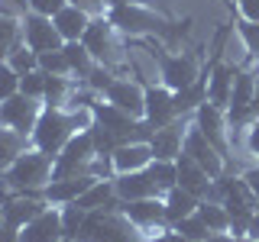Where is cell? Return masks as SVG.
Returning <instances> with one entry per match:
<instances>
[{
  "mask_svg": "<svg viewBox=\"0 0 259 242\" xmlns=\"http://www.w3.org/2000/svg\"><path fill=\"white\" fill-rule=\"evenodd\" d=\"M94 123L91 107H75V110H59V107H42L36 126H32L29 145H36L46 155H59L65 149V142L78 133V129H88Z\"/></svg>",
  "mask_w": 259,
  "mask_h": 242,
  "instance_id": "obj_1",
  "label": "cell"
},
{
  "mask_svg": "<svg viewBox=\"0 0 259 242\" xmlns=\"http://www.w3.org/2000/svg\"><path fill=\"white\" fill-rule=\"evenodd\" d=\"M52 171H55V158L46 155V152H39L36 145H29V149H23L20 155L13 158V165L0 174V184L10 194H36L52 181Z\"/></svg>",
  "mask_w": 259,
  "mask_h": 242,
  "instance_id": "obj_2",
  "label": "cell"
},
{
  "mask_svg": "<svg viewBox=\"0 0 259 242\" xmlns=\"http://www.w3.org/2000/svg\"><path fill=\"white\" fill-rule=\"evenodd\" d=\"M81 42H84V48L94 55V62H97V65H104V68L117 71V75L130 65L126 39L120 36V29L113 26L107 16H94L91 26H88V32L81 36Z\"/></svg>",
  "mask_w": 259,
  "mask_h": 242,
  "instance_id": "obj_3",
  "label": "cell"
},
{
  "mask_svg": "<svg viewBox=\"0 0 259 242\" xmlns=\"http://www.w3.org/2000/svg\"><path fill=\"white\" fill-rule=\"evenodd\" d=\"M97 158V149H94V139L88 129H78L65 149L55 155V171L52 177H71V174H91V165Z\"/></svg>",
  "mask_w": 259,
  "mask_h": 242,
  "instance_id": "obj_4",
  "label": "cell"
},
{
  "mask_svg": "<svg viewBox=\"0 0 259 242\" xmlns=\"http://www.w3.org/2000/svg\"><path fill=\"white\" fill-rule=\"evenodd\" d=\"M194 126L201 129V136L214 145L217 152L227 158V161H233V149H230V123H227V113H224V107H217V103H210V100H204L198 110H194Z\"/></svg>",
  "mask_w": 259,
  "mask_h": 242,
  "instance_id": "obj_5",
  "label": "cell"
},
{
  "mask_svg": "<svg viewBox=\"0 0 259 242\" xmlns=\"http://www.w3.org/2000/svg\"><path fill=\"white\" fill-rule=\"evenodd\" d=\"M46 103L42 100H36V97H26V94H13L10 100H4L0 103V126H7V129H13V133H20V136H32V126H36V119H39V113H42Z\"/></svg>",
  "mask_w": 259,
  "mask_h": 242,
  "instance_id": "obj_6",
  "label": "cell"
},
{
  "mask_svg": "<svg viewBox=\"0 0 259 242\" xmlns=\"http://www.w3.org/2000/svg\"><path fill=\"white\" fill-rule=\"evenodd\" d=\"M120 213L130 223H136L143 229V236H156L162 229H172L165 220V200L162 197H140V200H123Z\"/></svg>",
  "mask_w": 259,
  "mask_h": 242,
  "instance_id": "obj_7",
  "label": "cell"
},
{
  "mask_svg": "<svg viewBox=\"0 0 259 242\" xmlns=\"http://www.w3.org/2000/svg\"><path fill=\"white\" fill-rule=\"evenodd\" d=\"M107 103L120 107L123 113H130L133 119H143V110H146V87L140 78H126V75H117L113 84L101 94Z\"/></svg>",
  "mask_w": 259,
  "mask_h": 242,
  "instance_id": "obj_8",
  "label": "cell"
},
{
  "mask_svg": "<svg viewBox=\"0 0 259 242\" xmlns=\"http://www.w3.org/2000/svg\"><path fill=\"white\" fill-rule=\"evenodd\" d=\"M143 81V87H146V110H143V119L149 123L152 129H162V126H168L172 119H178V113H175V91H168L165 84H156V81Z\"/></svg>",
  "mask_w": 259,
  "mask_h": 242,
  "instance_id": "obj_9",
  "label": "cell"
},
{
  "mask_svg": "<svg viewBox=\"0 0 259 242\" xmlns=\"http://www.w3.org/2000/svg\"><path fill=\"white\" fill-rule=\"evenodd\" d=\"M20 32L23 42H26L32 52H52V48H62V36L55 29L52 16H39V13H20Z\"/></svg>",
  "mask_w": 259,
  "mask_h": 242,
  "instance_id": "obj_10",
  "label": "cell"
},
{
  "mask_svg": "<svg viewBox=\"0 0 259 242\" xmlns=\"http://www.w3.org/2000/svg\"><path fill=\"white\" fill-rule=\"evenodd\" d=\"M182 152H185V155H191L210 177H221L224 171H230V161H227L221 152H217L214 145H210L204 136H201V129L194 126V119H191L188 133H185V149H182Z\"/></svg>",
  "mask_w": 259,
  "mask_h": 242,
  "instance_id": "obj_11",
  "label": "cell"
},
{
  "mask_svg": "<svg viewBox=\"0 0 259 242\" xmlns=\"http://www.w3.org/2000/svg\"><path fill=\"white\" fill-rule=\"evenodd\" d=\"M97 181L94 174H71V177H52L42 191H36L39 200H46L49 207H65V204H75V200L84 194L91 184Z\"/></svg>",
  "mask_w": 259,
  "mask_h": 242,
  "instance_id": "obj_12",
  "label": "cell"
},
{
  "mask_svg": "<svg viewBox=\"0 0 259 242\" xmlns=\"http://www.w3.org/2000/svg\"><path fill=\"white\" fill-rule=\"evenodd\" d=\"M188 126H191V116H178L172 119L168 126H162L152 133V158H162V161H175L178 155H182V149H185V133H188Z\"/></svg>",
  "mask_w": 259,
  "mask_h": 242,
  "instance_id": "obj_13",
  "label": "cell"
},
{
  "mask_svg": "<svg viewBox=\"0 0 259 242\" xmlns=\"http://www.w3.org/2000/svg\"><path fill=\"white\" fill-rule=\"evenodd\" d=\"M49 204L46 200H39L36 194H10V197L0 204V213H4V223L10 226V229L20 232L23 226H26L32 216H39Z\"/></svg>",
  "mask_w": 259,
  "mask_h": 242,
  "instance_id": "obj_14",
  "label": "cell"
},
{
  "mask_svg": "<svg viewBox=\"0 0 259 242\" xmlns=\"http://www.w3.org/2000/svg\"><path fill=\"white\" fill-rule=\"evenodd\" d=\"M65 239L62 232V207H46L39 216L20 229V242H59Z\"/></svg>",
  "mask_w": 259,
  "mask_h": 242,
  "instance_id": "obj_15",
  "label": "cell"
},
{
  "mask_svg": "<svg viewBox=\"0 0 259 242\" xmlns=\"http://www.w3.org/2000/svg\"><path fill=\"white\" fill-rule=\"evenodd\" d=\"M175 171H178V188L191 191L194 197H201V200L210 194V184H214V177H210L191 155H185V152H182V155L175 158Z\"/></svg>",
  "mask_w": 259,
  "mask_h": 242,
  "instance_id": "obj_16",
  "label": "cell"
},
{
  "mask_svg": "<svg viewBox=\"0 0 259 242\" xmlns=\"http://www.w3.org/2000/svg\"><path fill=\"white\" fill-rule=\"evenodd\" d=\"M113 188H117V197L120 204L123 200H140V197H162L152 174L146 171H130V174H113Z\"/></svg>",
  "mask_w": 259,
  "mask_h": 242,
  "instance_id": "obj_17",
  "label": "cell"
},
{
  "mask_svg": "<svg viewBox=\"0 0 259 242\" xmlns=\"http://www.w3.org/2000/svg\"><path fill=\"white\" fill-rule=\"evenodd\" d=\"M152 161V145L149 142H123L117 152L110 155L113 174H130V171H143Z\"/></svg>",
  "mask_w": 259,
  "mask_h": 242,
  "instance_id": "obj_18",
  "label": "cell"
},
{
  "mask_svg": "<svg viewBox=\"0 0 259 242\" xmlns=\"http://www.w3.org/2000/svg\"><path fill=\"white\" fill-rule=\"evenodd\" d=\"M75 204L81 210H120V197H117V188H113V177H97Z\"/></svg>",
  "mask_w": 259,
  "mask_h": 242,
  "instance_id": "obj_19",
  "label": "cell"
},
{
  "mask_svg": "<svg viewBox=\"0 0 259 242\" xmlns=\"http://www.w3.org/2000/svg\"><path fill=\"white\" fill-rule=\"evenodd\" d=\"M81 81L71 78V75H49L46 78V94H42V103L46 107H59V110H68L71 100H75Z\"/></svg>",
  "mask_w": 259,
  "mask_h": 242,
  "instance_id": "obj_20",
  "label": "cell"
},
{
  "mask_svg": "<svg viewBox=\"0 0 259 242\" xmlns=\"http://www.w3.org/2000/svg\"><path fill=\"white\" fill-rule=\"evenodd\" d=\"M52 23H55V29H59L62 42H81V36L88 32V26H91V16L68 4L65 10H59L52 16Z\"/></svg>",
  "mask_w": 259,
  "mask_h": 242,
  "instance_id": "obj_21",
  "label": "cell"
},
{
  "mask_svg": "<svg viewBox=\"0 0 259 242\" xmlns=\"http://www.w3.org/2000/svg\"><path fill=\"white\" fill-rule=\"evenodd\" d=\"M162 200H165V220H168V226H175V223H182L185 216H191L194 210H198V204H201V197H194L191 191L178 188V184L168 194H162Z\"/></svg>",
  "mask_w": 259,
  "mask_h": 242,
  "instance_id": "obj_22",
  "label": "cell"
},
{
  "mask_svg": "<svg viewBox=\"0 0 259 242\" xmlns=\"http://www.w3.org/2000/svg\"><path fill=\"white\" fill-rule=\"evenodd\" d=\"M230 23H233V29H237V36L243 39V48H246V58H243V65H246V68H253V65L259 62V23L243 20V16L233 10V4H230Z\"/></svg>",
  "mask_w": 259,
  "mask_h": 242,
  "instance_id": "obj_23",
  "label": "cell"
},
{
  "mask_svg": "<svg viewBox=\"0 0 259 242\" xmlns=\"http://www.w3.org/2000/svg\"><path fill=\"white\" fill-rule=\"evenodd\" d=\"M204 100H207V68H204V75L194 81V84L175 91V113L178 116H194V110H198Z\"/></svg>",
  "mask_w": 259,
  "mask_h": 242,
  "instance_id": "obj_24",
  "label": "cell"
},
{
  "mask_svg": "<svg viewBox=\"0 0 259 242\" xmlns=\"http://www.w3.org/2000/svg\"><path fill=\"white\" fill-rule=\"evenodd\" d=\"M65 55H68V65H71V78H78L81 84H84L88 78H91V71L97 68L94 55L84 48V42H65Z\"/></svg>",
  "mask_w": 259,
  "mask_h": 242,
  "instance_id": "obj_25",
  "label": "cell"
},
{
  "mask_svg": "<svg viewBox=\"0 0 259 242\" xmlns=\"http://www.w3.org/2000/svg\"><path fill=\"white\" fill-rule=\"evenodd\" d=\"M23 149H29V139H26V136H20V133H13V129L0 126V174L13 165V158L20 155Z\"/></svg>",
  "mask_w": 259,
  "mask_h": 242,
  "instance_id": "obj_26",
  "label": "cell"
},
{
  "mask_svg": "<svg viewBox=\"0 0 259 242\" xmlns=\"http://www.w3.org/2000/svg\"><path fill=\"white\" fill-rule=\"evenodd\" d=\"M194 213L207 223L210 232H230V216H227V207L217 204V200H201Z\"/></svg>",
  "mask_w": 259,
  "mask_h": 242,
  "instance_id": "obj_27",
  "label": "cell"
},
{
  "mask_svg": "<svg viewBox=\"0 0 259 242\" xmlns=\"http://www.w3.org/2000/svg\"><path fill=\"white\" fill-rule=\"evenodd\" d=\"M4 62L10 65L16 75H26V71H36V68H39V52H32V48L20 39V42H16L10 52H7V58H4Z\"/></svg>",
  "mask_w": 259,
  "mask_h": 242,
  "instance_id": "obj_28",
  "label": "cell"
},
{
  "mask_svg": "<svg viewBox=\"0 0 259 242\" xmlns=\"http://www.w3.org/2000/svg\"><path fill=\"white\" fill-rule=\"evenodd\" d=\"M146 171L152 174V181H156L159 194H168L178 184V171H175V161H162V158H152L149 165H146Z\"/></svg>",
  "mask_w": 259,
  "mask_h": 242,
  "instance_id": "obj_29",
  "label": "cell"
},
{
  "mask_svg": "<svg viewBox=\"0 0 259 242\" xmlns=\"http://www.w3.org/2000/svg\"><path fill=\"white\" fill-rule=\"evenodd\" d=\"M23 39L20 32V16L16 13H0V58H7V52Z\"/></svg>",
  "mask_w": 259,
  "mask_h": 242,
  "instance_id": "obj_30",
  "label": "cell"
},
{
  "mask_svg": "<svg viewBox=\"0 0 259 242\" xmlns=\"http://www.w3.org/2000/svg\"><path fill=\"white\" fill-rule=\"evenodd\" d=\"M172 229H175V232H182V236H185V239H191V242H207L210 236H214V232L207 229V223L201 220L198 213L185 216V220H182V223H175Z\"/></svg>",
  "mask_w": 259,
  "mask_h": 242,
  "instance_id": "obj_31",
  "label": "cell"
},
{
  "mask_svg": "<svg viewBox=\"0 0 259 242\" xmlns=\"http://www.w3.org/2000/svg\"><path fill=\"white\" fill-rule=\"evenodd\" d=\"M84 220H88V210H81L78 204H65L62 207V232H65V239H78Z\"/></svg>",
  "mask_w": 259,
  "mask_h": 242,
  "instance_id": "obj_32",
  "label": "cell"
},
{
  "mask_svg": "<svg viewBox=\"0 0 259 242\" xmlns=\"http://www.w3.org/2000/svg\"><path fill=\"white\" fill-rule=\"evenodd\" d=\"M39 68L46 75H71V65L65 48H52V52H39Z\"/></svg>",
  "mask_w": 259,
  "mask_h": 242,
  "instance_id": "obj_33",
  "label": "cell"
},
{
  "mask_svg": "<svg viewBox=\"0 0 259 242\" xmlns=\"http://www.w3.org/2000/svg\"><path fill=\"white\" fill-rule=\"evenodd\" d=\"M46 71L42 68H36V71H26V75H20V94H26V97H36V100H42V94H46Z\"/></svg>",
  "mask_w": 259,
  "mask_h": 242,
  "instance_id": "obj_34",
  "label": "cell"
},
{
  "mask_svg": "<svg viewBox=\"0 0 259 242\" xmlns=\"http://www.w3.org/2000/svg\"><path fill=\"white\" fill-rule=\"evenodd\" d=\"M13 94H20V75H16L4 58H0V103L10 100Z\"/></svg>",
  "mask_w": 259,
  "mask_h": 242,
  "instance_id": "obj_35",
  "label": "cell"
},
{
  "mask_svg": "<svg viewBox=\"0 0 259 242\" xmlns=\"http://www.w3.org/2000/svg\"><path fill=\"white\" fill-rule=\"evenodd\" d=\"M243 149H246V155H253V165H259V116H253L243 126Z\"/></svg>",
  "mask_w": 259,
  "mask_h": 242,
  "instance_id": "obj_36",
  "label": "cell"
},
{
  "mask_svg": "<svg viewBox=\"0 0 259 242\" xmlns=\"http://www.w3.org/2000/svg\"><path fill=\"white\" fill-rule=\"evenodd\" d=\"M65 7H68V0H26V10L39 16H55Z\"/></svg>",
  "mask_w": 259,
  "mask_h": 242,
  "instance_id": "obj_37",
  "label": "cell"
},
{
  "mask_svg": "<svg viewBox=\"0 0 259 242\" xmlns=\"http://www.w3.org/2000/svg\"><path fill=\"white\" fill-rule=\"evenodd\" d=\"M71 7H78V10H84L88 16H107V10H110V0H68Z\"/></svg>",
  "mask_w": 259,
  "mask_h": 242,
  "instance_id": "obj_38",
  "label": "cell"
},
{
  "mask_svg": "<svg viewBox=\"0 0 259 242\" xmlns=\"http://www.w3.org/2000/svg\"><path fill=\"white\" fill-rule=\"evenodd\" d=\"M230 4H233V10H237L243 20L259 23V0H230Z\"/></svg>",
  "mask_w": 259,
  "mask_h": 242,
  "instance_id": "obj_39",
  "label": "cell"
},
{
  "mask_svg": "<svg viewBox=\"0 0 259 242\" xmlns=\"http://www.w3.org/2000/svg\"><path fill=\"white\" fill-rule=\"evenodd\" d=\"M240 177L246 181L249 194H253V197H256V204H259V165H249V168H243V171H240Z\"/></svg>",
  "mask_w": 259,
  "mask_h": 242,
  "instance_id": "obj_40",
  "label": "cell"
},
{
  "mask_svg": "<svg viewBox=\"0 0 259 242\" xmlns=\"http://www.w3.org/2000/svg\"><path fill=\"white\" fill-rule=\"evenodd\" d=\"M246 239H249V242H259V207H256V213H253V220H249V229H246Z\"/></svg>",
  "mask_w": 259,
  "mask_h": 242,
  "instance_id": "obj_41",
  "label": "cell"
},
{
  "mask_svg": "<svg viewBox=\"0 0 259 242\" xmlns=\"http://www.w3.org/2000/svg\"><path fill=\"white\" fill-rule=\"evenodd\" d=\"M207 242H249V239H243V236H233V232H214Z\"/></svg>",
  "mask_w": 259,
  "mask_h": 242,
  "instance_id": "obj_42",
  "label": "cell"
},
{
  "mask_svg": "<svg viewBox=\"0 0 259 242\" xmlns=\"http://www.w3.org/2000/svg\"><path fill=\"white\" fill-rule=\"evenodd\" d=\"M253 71H256V116H259V68L253 65Z\"/></svg>",
  "mask_w": 259,
  "mask_h": 242,
  "instance_id": "obj_43",
  "label": "cell"
},
{
  "mask_svg": "<svg viewBox=\"0 0 259 242\" xmlns=\"http://www.w3.org/2000/svg\"><path fill=\"white\" fill-rule=\"evenodd\" d=\"M110 4H126V0H110Z\"/></svg>",
  "mask_w": 259,
  "mask_h": 242,
  "instance_id": "obj_44",
  "label": "cell"
}]
</instances>
